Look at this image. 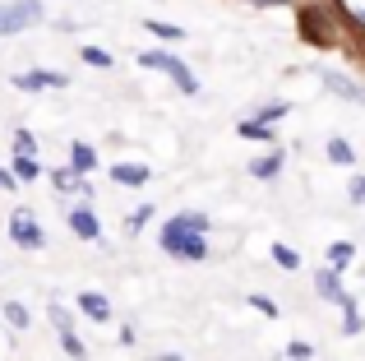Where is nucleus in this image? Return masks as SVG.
Instances as JSON below:
<instances>
[{"instance_id": "7c9ffc66", "label": "nucleus", "mask_w": 365, "mask_h": 361, "mask_svg": "<svg viewBox=\"0 0 365 361\" xmlns=\"http://www.w3.org/2000/svg\"><path fill=\"white\" fill-rule=\"evenodd\" d=\"M255 5H287V0H255Z\"/></svg>"}, {"instance_id": "5701e85b", "label": "nucleus", "mask_w": 365, "mask_h": 361, "mask_svg": "<svg viewBox=\"0 0 365 361\" xmlns=\"http://www.w3.org/2000/svg\"><path fill=\"white\" fill-rule=\"evenodd\" d=\"M273 260L282 264V269H301V255H296L292 245H273Z\"/></svg>"}, {"instance_id": "a211bd4d", "label": "nucleus", "mask_w": 365, "mask_h": 361, "mask_svg": "<svg viewBox=\"0 0 365 361\" xmlns=\"http://www.w3.org/2000/svg\"><path fill=\"white\" fill-rule=\"evenodd\" d=\"M143 28H148L153 37H167V42H180V37H185L176 24H162V19H143Z\"/></svg>"}, {"instance_id": "4be33fe9", "label": "nucleus", "mask_w": 365, "mask_h": 361, "mask_svg": "<svg viewBox=\"0 0 365 361\" xmlns=\"http://www.w3.org/2000/svg\"><path fill=\"white\" fill-rule=\"evenodd\" d=\"M14 158H37V139L28 135V130H19V135H14Z\"/></svg>"}, {"instance_id": "f8f14e48", "label": "nucleus", "mask_w": 365, "mask_h": 361, "mask_svg": "<svg viewBox=\"0 0 365 361\" xmlns=\"http://www.w3.org/2000/svg\"><path fill=\"white\" fill-rule=\"evenodd\" d=\"M277 172H282V153H277V148L250 163V176H259V180H268V176H277Z\"/></svg>"}, {"instance_id": "c756f323", "label": "nucleus", "mask_w": 365, "mask_h": 361, "mask_svg": "<svg viewBox=\"0 0 365 361\" xmlns=\"http://www.w3.org/2000/svg\"><path fill=\"white\" fill-rule=\"evenodd\" d=\"M19 180H14V172H5V167H0V190H14Z\"/></svg>"}, {"instance_id": "bb28decb", "label": "nucleus", "mask_w": 365, "mask_h": 361, "mask_svg": "<svg viewBox=\"0 0 365 361\" xmlns=\"http://www.w3.org/2000/svg\"><path fill=\"white\" fill-rule=\"evenodd\" d=\"M310 352H314V347L301 343V338H296V343H287V357H292V361H310Z\"/></svg>"}, {"instance_id": "1a4fd4ad", "label": "nucleus", "mask_w": 365, "mask_h": 361, "mask_svg": "<svg viewBox=\"0 0 365 361\" xmlns=\"http://www.w3.org/2000/svg\"><path fill=\"white\" fill-rule=\"evenodd\" d=\"M79 310L88 320H98V325H107V320H111V301L102 297V292H79Z\"/></svg>"}, {"instance_id": "cd10ccee", "label": "nucleus", "mask_w": 365, "mask_h": 361, "mask_svg": "<svg viewBox=\"0 0 365 361\" xmlns=\"http://www.w3.org/2000/svg\"><path fill=\"white\" fill-rule=\"evenodd\" d=\"M148 218H153V204H139V208H134V213H130V227H134V232H139V227L148 223Z\"/></svg>"}, {"instance_id": "f257e3e1", "label": "nucleus", "mask_w": 365, "mask_h": 361, "mask_svg": "<svg viewBox=\"0 0 365 361\" xmlns=\"http://www.w3.org/2000/svg\"><path fill=\"white\" fill-rule=\"evenodd\" d=\"M204 232H208V218L204 213H176L167 227H162L158 241H162V250L176 255V260H204V255H208Z\"/></svg>"}, {"instance_id": "f3484780", "label": "nucleus", "mask_w": 365, "mask_h": 361, "mask_svg": "<svg viewBox=\"0 0 365 361\" xmlns=\"http://www.w3.org/2000/svg\"><path fill=\"white\" fill-rule=\"evenodd\" d=\"M79 56H83L88 65H98V70H111V65H116V56L102 51V46H79Z\"/></svg>"}, {"instance_id": "f03ea898", "label": "nucleus", "mask_w": 365, "mask_h": 361, "mask_svg": "<svg viewBox=\"0 0 365 361\" xmlns=\"http://www.w3.org/2000/svg\"><path fill=\"white\" fill-rule=\"evenodd\" d=\"M139 65H143V70H162V74H167V79L176 83L180 93H190V98L199 93V79H195V70H190L185 61H176L171 51H139Z\"/></svg>"}, {"instance_id": "0eeeda50", "label": "nucleus", "mask_w": 365, "mask_h": 361, "mask_svg": "<svg viewBox=\"0 0 365 361\" xmlns=\"http://www.w3.org/2000/svg\"><path fill=\"white\" fill-rule=\"evenodd\" d=\"M314 292H319L324 301H333L338 306L347 292H342V278H338V269H314Z\"/></svg>"}, {"instance_id": "6e6552de", "label": "nucleus", "mask_w": 365, "mask_h": 361, "mask_svg": "<svg viewBox=\"0 0 365 361\" xmlns=\"http://www.w3.org/2000/svg\"><path fill=\"white\" fill-rule=\"evenodd\" d=\"M70 232L79 236V241H98L102 227H98V218H93V208H74L70 213Z\"/></svg>"}, {"instance_id": "4468645a", "label": "nucleus", "mask_w": 365, "mask_h": 361, "mask_svg": "<svg viewBox=\"0 0 365 361\" xmlns=\"http://www.w3.org/2000/svg\"><path fill=\"white\" fill-rule=\"evenodd\" d=\"M351 260H356V250H351V241H333V245H329V269H338V273H342V269H347Z\"/></svg>"}, {"instance_id": "393cba45", "label": "nucleus", "mask_w": 365, "mask_h": 361, "mask_svg": "<svg viewBox=\"0 0 365 361\" xmlns=\"http://www.w3.org/2000/svg\"><path fill=\"white\" fill-rule=\"evenodd\" d=\"M46 315H51V325L61 329V334H70V310H65V306H51Z\"/></svg>"}, {"instance_id": "9b49d317", "label": "nucleus", "mask_w": 365, "mask_h": 361, "mask_svg": "<svg viewBox=\"0 0 365 361\" xmlns=\"http://www.w3.org/2000/svg\"><path fill=\"white\" fill-rule=\"evenodd\" d=\"M93 167H98V153H93V144H74V148H70V172L88 176Z\"/></svg>"}, {"instance_id": "423d86ee", "label": "nucleus", "mask_w": 365, "mask_h": 361, "mask_svg": "<svg viewBox=\"0 0 365 361\" xmlns=\"http://www.w3.org/2000/svg\"><path fill=\"white\" fill-rule=\"evenodd\" d=\"M319 79L329 83V93H338V98H347V102H365V88H361V83H351L347 74H338V70H324Z\"/></svg>"}, {"instance_id": "dca6fc26", "label": "nucleus", "mask_w": 365, "mask_h": 361, "mask_svg": "<svg viewBox=\"0 0 365 361\" xmlns=\"http://www.w3.org/2000/svg\"><path fill=\"white\" fill-rule=\"evenodd\" d=\"M236 135H241V139H264V144H268V139H273V126H264V121H241Z\"/></svg>"}, {"instance_id": "9d476101", "label": "nucleus", "mask_w": 365, "mask_h": 361, "mask_svg": "<svg viewBox=\"0 0 365 361\" xmlns=\"http://www.w3.org/2000/svg\"><path fill=\"white\" fill-rule=\"evenodd\" d=\"M148 167L143 163H116L111 167V180H116V185H148Z\"/></svg>"}, {"instance_id": "2eb2a0df", "label": "nucleus", "mask_w": 365, "mask_h": 361, "mask_svg": "<svg viewBox=\"0 0 365 361\" xmlns=\"http://www.w3.org/2000/svg\"><path fill=\"white\" fill-rule=\"evenodd\" d=\"M329 163H338V167H351V163H356V153H351L347 139H338V135L329 139Z\"/></svg>"}, {"instance_id": "ddd939ff", "label": "nucleus", "mask_w": 365, "mask_h": 361, "mask_svg": "<svg viewBox=\"0 0 365 361\" xmlns=\"http://www.w3.org/2000/svg\"><path fill=\"white\" fill-rule=\"evenodd\" d=\"M56 185H61L65 195H79V199H88V195H93V185H88V180H83L79 172H56Z\"/></svg>"}, {"instance_id": "aec40b11", "label": "nucleus", "mask_w": 365, "mask_h": 361, "mask_svg": "<svg viewBox=\"0 0 365 361\" xmlns=\"http://www.w3.org/2000/svg\"><path fill=\"white\" fill-rule=\"evenodd\" d=\"M37 176H42L37 158H14V180H37Z\"/></svg>"}, {"instance_id": "6ab92c4d", "label": "nucleus", "mask_w": 365, "mask_h": 361, "mask_svg": "<svg viewBox=\"0 0 365 361\" xmlns=\"http://www.w3.org/2000/svg\"><path fill=\"white\" fill-rule=\"evenodd\" d=\"M5 320H9L14 329H28V325H33V315H28L24 301H5Z\"/></svg>"}, {"instance_id": "39448f33", "label": "nucleus", "mask_w": 365, "mask_h": 361, "mask_svg": "<svg viewBox=\"0 0 365 361\" xmlns=\"http://www.w3.org/2000/svg\"><path fill=\"white\" fill-rule=\"evenodd\" d=\"M70 83V74H61V70H24L14 79V88H24V93H42V88H65Z\"/></svg>"}, {"instance_id": "c85d7f7f", "label": "nucleus", "mask_w": 365, "mask_h": 361, "mask_svg": "<svg viewBox=\"0 0 365 361\" xmlns=\"http://www.w3.org/2000/svg\"><path fill=\"white\" fill-rule=\"evenodd\" d=\"M351 204H365V176L351 180Z\"/></svg>"}, {"instance_id": "a878e982", "label": "nucleus", "mask_w": 365, "mask_h": 361, "mask_svg": "<svg viewBox=\"0 0 365 361\" xmlns=\"http://www.w3.org/2000/svg\"><path fill=\"white\" fill-rule=\"evenodd\" d=\"M287 111H292V107H287V102H273V107H264V111H259V116H255V121H264V126H268V121H277V116H287Z\"/></svg>"}, {"instance_id": "b1692460", "label": "nucleus", "mask_w": 365, "mask_h": 361, "mask_svg": "<svg viewBox=\"0 0 365 361\" xmlns=\"http://www.w3.org/2000/svg\"><path fill=\"white\" fill-rule=\"evenodd\" d=\"M250 306H255L264 320H273V315H277V301H273V297H264V292H255V297H250Z\"/></svg>"}, {"instance_id": "7ed1b4c3", "label": "nucleus", "mask_w": 365, "mask_h": 361, "mask_svg": "<svg viewBox=\"0 0 365 361\" xmlns=\"http://www.w3.org/2000/svg\"><path fill=\"white\" fill-rule=\"evenodd\" d=\"M42 24V0H14V5H0V37L5 33H24V28Z\"/></svg>"}, {"instance_id": "412c9836", "label": "nucleus", "mask_w": 365, "mask_h": 361, "mask_svg": "<svg viewBox=\"0 0 365 361\" xmlns=\"http://www.w3.org/2000/svg\"><path fill=\"white\" fill-rule=\"evenodd\" d=\"M61 347H65V357H74V361H88V347L79 343V334H74V329H70V334H61Z\"/></svg>"}, {"instance_id": "20e7f679", "label": "nucleus", "mask_w": 365, "mask_h": 361, "mask_svg": "<svg viewBox=\"0 0 365 361\" xmlns=\"http://www.w3.org/2000/svg\"><path fill=\"white\" fill-rule=\"evenodd\" d=\"M9 241H14V245H24V250H42V245H46L42 227H37V218L28 213V208H19V213L9 218Z\"/></svg>"}]
</instances>
